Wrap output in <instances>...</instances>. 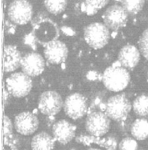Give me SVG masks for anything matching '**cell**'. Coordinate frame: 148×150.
<instances>
[{"label": "cell", "mask_w": 148, "mask_h": 150, "mask_svg": "<svg viewBox=\"0 0 148 150\" xmlns=\"http://www.w3.org/2000/svg\"><path fill=\"white\" fill-rule=\"evenodd\" d=\"M14 125L18 133L24 136H29L38 129L39 120L32 112H24L15 117Z\"/></svg>", "instance_id": "obj_11"}, {"label": "cell", "mask_w": 148, "mask_h": 150, "mask_svg": "<svg viewBox=\"0 0 148 150\" xmlns=\"http://www.w3.org/2000/svg\"><path fill=\"white\" fill-rule=\"evenodd\" d=\"M33 14L32 5L25 0L14 1L8 7V16L10 20L17 25H25L28 23Z\"/></svg>", "instance_id": "obj_5"}, {"label": "cell", "mask_w": 148, "mask_h": 150, "mask_svg": "<svg viewBox=\"0 0 148 150\" xmlns=\"http://www.w3.org/2000/svg\"><path fill=\"white\" fill-rule=\"evenodd\" d=\"M88 150H102L101 149H95V148H91V149H90Z\"/></svg>", "instance_id": "obj_30"}, {"label": "cell", "mask_w": 148, "mask_h": 150, "mask_svg": "<svg viewBox=\"0 0 148 150\" xmlns=\"http://www.w3.org/2000/svg\"><path fill=\"white\" fill-rule=\"evenodd\" d=\"M6 82L8 91L13 96L18 98L27 96L33 87L31 78L24 73L13 74Z\"/></svg>", "instance_id": "obj_4"}, {"label": "cell", "mask_w": 148, "mask_h": 150, "mask_svg": "<svg viewBox=\"0 0 148 150\" xmlns=\"http://www.w3.org/2000/svg\"><path fill=\"white\" fill-rule=\"evenodd\" d=\"M55 139L45 132H41L33 137L31 146L33 150H53Z\"/></svg>", "instance_id": "obj_17"}, {"label": "cell", "mask_w": 148, "mask_h": 150, "mask_svg": "<svg viewBox=\"0 0 148 150\" xmlns=\"http://www.w3.org/2000/svg\"><path fill=\"white\" fill-rule=\"evenodd\" d=\"M62 30H63L64 33H68L69 35H73L74 34V31L72 30V29H69V28H65L64 27V29H63Z\"/></svg>", "instance_id": "obj_29"}, {"label": "cell", "mask_w": 148, "mask_h": 150, "mask_svg": "<svg viewBox=\"0 0 148 150\" xmlns=\"http://www.w3.org/2000/svg\"><path fill=\"white\" fill-rule=\"evenodd\" d=\"M33 34L35 39L43 45L57 40L59 37L58 27L56 23L49 19H45L35 26Z\"/></svg>", "instance_id": "obj_10"}, {"label": "cell", "mask_w": 148, "mask_h": 150, "mask_svg": "<svg viewBox=\"0 0 148 150\" xmlns=\"http://www.w3.org/2000/svg\"><path fill=\"white\" fill-rule=\"evenodd\" d=\"M4 138V150H18L17 148V141L13 135Z\"/></svg>", "instance_id": "obj_26"}, {"label": "cell", "mask_w": 148, "mask_h": 150, "mask_svg": "<svg viewBox=\"0 0 148 150\" xmlns=\"http://www.w3.org/2000/svg\"><path fill=\"white\" fill-rule=\"evenodd\" d=\"M134 112L139 116L148 115V96L142 94L137 97L132 104Z\"/></svg>", "instance_id": "obj_20"}, {"label": "cell", "mask_w": 148, "mask_h": 150, "mask_svg": "<svg viewBox=\"0 0 148 150\" xmlns=\"http://www.w3.org/2000/svg\"><path fill=\"white\" fill-rule=\"evenodd\" d=\"M110 36L108 28L101 23H90L84 30L86 42L94 49H100L105 47L108 43Z\"/></svg>", "instance_id": "obj_3"}, {"label": "cell", "mask_w": 148, "mask_h": 150, "mask_svg": "<svg viewBox=\"0 0 148 150\" xmlns=\"http://www.w3.org/2000/svg\"><path fill=\"white\" fill-rule=\"evenodd\" d=\"M108 3V1H85L81 4V9L88 15H93Z\"/></svg>", "instance_id": "obj_19"}, {"label": "cell", "mask_w": 148, "mask_h": 150, "mask_svg": "<svg viewBox=\"0 0 148 150\" xmlns=\"http://www.w3.org/2000/svg\"><path fill=\"white\" fill-rule=\"evenodd\" d=\"M64 108L68 116L73 120H78L83 117L87 112V102L85 97L81 94H71L66 98Z\"/></svg>", "instance_id": "obj_8"}, {"label": "cell", "mask_w": 148, "mask_h": 150, "mask_svg": "<svg viewBox=\"0 0 148 150\" xmlns=\"http://www.w3.org/2000/svg\"><path fill=\"white\" fill-rule=\"evenodd\" d=\"M138 143L134 139L126 137L119 144L120 150H138Z\"/></svg>", "instance_id": "obj_25"}, {"label": "cell", "mask_w": 148, "mask_h": 150, "mask_svg": "<svg viewBox=\"0 0 148 150\" xmlns=\"http://www.w3.org/2000/svg\"><path fill=\"white\" fill-rule=\"evenodd\" d=\"M21 65L23 73L29 77H35L44 71L45 60L38 53H29L22 58Z\"/></svg>", "instance_id": "obj_12"}, {"label": "cell", "mask_w": 148, "mask_h": 150, "mask_svg": "<svg viewBox=\"0 0 148 150\" xmlns=\"http://www.w3.org/2000/svg\"><path fill=\"white\" fill-rule=\"evenodd\" d=\"M85 126L91 136L100 137L108 132L110 127V120L103 112H94L87 116Z\"/></svg>", "instance_id": "obj_6"}, {"label": "cell", "mask_w": 148, "mask_h": 150, "mask_svg": "<svg viewBox=\"0 0 148 150\" xmlns=\"http://www.w3.org/2000/svg\"><path fill=\"white\" fill-rule=\"evenodd\" d=\"M3 133L4 137H7L13 135V125L12 122L7 116H4V117Z\"/></svg>", "instance_id": "obj_27"}, {"label": "cell", "mask_w": 148, "mask_h": 150, "mask_svg": "<svg viewBox=\"0 0 148 150\" xmlns=\"http://www.w3.org/2000/svg\"><path fill=\"white\" fill-rule=\"evenodd\" d=\"M122 6L113 5L106 9L103 15L104 22L107 27L118 30L126 26L128 15Z\"/></svg>", "instance_id": "obj_9"}, {"label": "cell", "mask_w": 148, "mask_h": 150, "mask_svg": "<svg viewBox=\"0 0 148 150\" xmlns=\"http://www.w3.org/2000/svg\"><path fill=\"white\" fill-rule=\"evenodd\" d=\"M76 141L78 143H82L84 145H89L91 143H96L101 146H103L104 139L101 140L99 137L93 136H85L81 135L76 138Z\"/></svg>", "instance_id": "obj_24"}, {"label": "cell", "mask_w": 148, "mask_h": 150, "mask_svg": "<svg viewBox=\"0 0 148 150\" xmlns=\"http://www.w3.org/2000/svg\"><path fill=\"white\" fill-rule=\"evenodd\" d=\"M45 7L47 11L53 14L61 13L66 8L67 4L66 1H45Z\"/></svg>", "instance_id": "obj_22"}, {"label": "cell", "mask_w": 148, "mask_h": 150, "mask_svg": "<svg viewBox=\"0 0 148 150\" xmlns=\"http://www.w3.org/2000/svg\"><path fill=\"white\" fill-rule=\"evenodd\" d=\"M140 58V52L136 47L128 45L120 50L118 55V62L123 67L131 69L138 65Z\"/></svg>", "instance_id": "obj_15"}, {"label": "cell", "mask_w": 148, "mask_h": 150, "mask_svg": "<svg viewBox=\"0 0 148 150\" xmlns=\"http://www.w3.org/2000/svg\"><path fill=\"white\" fill-rule=\"evenodd\" d=\"M21 53L15 47L8 45L4 50V70L10 73L17 69L21 64Z\"/></svg>", "instance_id": "obj_16"}, {"label": "cell", "mask_w": 148, "mask_h": 150, "mask_svg": "<svg viewBox=\"0 0 148 150\" xmlns=\"http://www.w3.org/2000/svg\"><path fill=\"white\" fill-rule=\"evenodd\" d=\"M120 2L122 3V6L127 14L135 15L137 14L142 9L145 2L142 0H138L123 1Z\"/></svg>", "instance_id": "obj_21"}, {"label": "cell", "mask_w": 148, "mask_h": 150, "mask_svg": "<svg viewBox=\"0 0 148 150\" xmlns=\"http://www.w3.org/2000/svg\"><path fill=\"white\" fill-rule=\"evenodd\" d=\"M44 46L45 57L50 63L59 64L66 61L68 56V49L63 42L54 40Z\"/></svg>", "instance_id": "obj_13"}, {"label": "cell", "mask_w": 148, "mask_h": 150, "mask_svg": "<svg viewBox=\"0 0 148 150\" xmlns=\"http://www.w3.org/2000/svg\"><path fill=\"white\" fill-rule=\"evenodd\" d=\"M117 141L116 139L112 137H108L105 139L103 147L108 150H116L117 148Z\"/></svg>", "instance_id": "obj_28"}, {"label": "cell", "mask_w": 148, "mask_h": 150, "mask_svg": "<svg viewBox=\"0 0 148 150\" xmlns=\"http://www.w3.org/2000/svg\"><path fill=\"white\" fill-rule=\"evenodd\" d=\"M76 127L65 120H60L54 124L52 132L54 138L59 143L66 144L75 137Z\"/></svg>", "instance_id": "obj_14"}, {"label": "cell", "mask_w": 148, "mask_h": 150, "mask_svg": "<svg viewBox=\"0 0 148 150\" xmlns=\"http://www.w3.org/2000/svg\"><path fill=\"white\" fill-rule=\"evenodd\" d=\"M131 134L137 140H144L148 138V121L145 119H137L131 127Z\"/></svg>", "instance_id": "obj_18"}, {"label": "cell", "mask_w": 148, "mask_h": 150, "mask_svg": "<svg viewBox=\"0 0 148 150\" xmlns=\"http://www.w3.org/2000/svg\"><path fill=\"white\" fill-rule=\"evenodd\" d=\"M132 109V104L124 94L110 97L105 104L106 114L112 120L122 121L127 118Z\"/></svg>", "instance_id": "obj_2"}, {"label": "cell", "mask_w": 148, "mask_h": 150, "mask_svg": "<svg viewBox=\"0 0 148 150\" xmlns=\"http://www.w3.org/2000/svg\"><path fill=\"white\" fill-rule=\"evenodd\" d=\"M138 45L141 54L148 61V27L139 38Z\"/></svg>", "instance_id": "obj_23"}, {"label": "cell", "mask_w": 148, "mask_h": 150, "mask_svg": "<svg viewBox=\"0 0 148 150\" xmlns=\"http://www.w3.org/2000/svg\"><path fill=\"white\" fill-rule=\"evenodd\" d=\"M130 79L129 72L118 62L106 68L102 77L104 86L108 90L113 92L124 90L129 84Z\"/></svg>", "instance_id": "obj_1"}, {"label": "cell", "mask_w": 148, "mask_h": 150, "mask_svg": "<svg viewBox=\"0 0 148 150\" xmlns=\"http://www.w3.org/2000/svg\"><path fill=\"white\" fill-rule=\"evenodd\" d=\"M63 105L61 96L53 91L44 92L41 94L38 102V108L43 114L49 116L57 115Z\"/></svg>", "instance_id": "obj_7"}]
</instances>
